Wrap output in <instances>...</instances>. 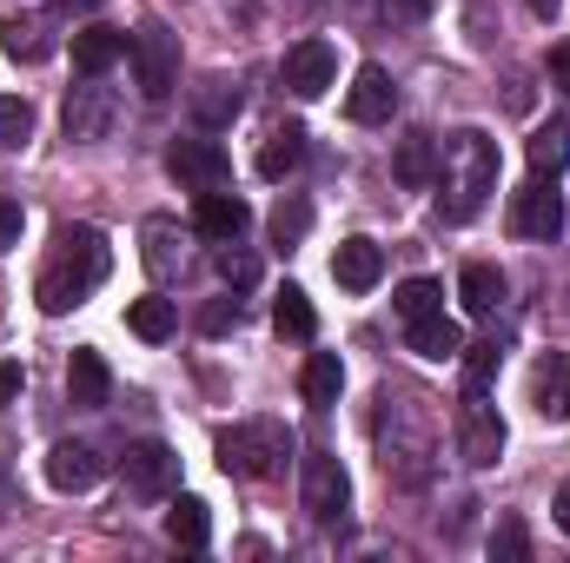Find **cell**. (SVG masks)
Masks as SVG:
<instances>
[{"instance_id": "obj_18", "label": "cell", "mask_w": 570, "mask_h": 563, "mask_svg": "<svg viewBox=\"0 0 570 563\" xmlns=\"http://www.w3.org/2000/svg\"><path fill=\"white\" fill-rule=\"evenodd\" d=\"M107 392H114V378H107V358L100 352H73V365H67V398L80 405V412H100L107 405Z\"/></svg>"}, {"instance_id": "obj_38", "label": "cell", "mask_w": 570, "mask_h": 563, "mask_svg": "<svg viewBox=\"0 0 570 563\" xmlns=\"http://www.w3.org/2000/svg\"><path fill=\"white\" fill-rule=\"evenodd\" d=\"M199 325H206V332H213V338H219V332H233V325H239V298H213V305H206V318H199Z\"/></svg>"}, {"instance_id": "obj_29", "label": "cell", "mask_w": 570, "mask_h": 563, "mask_svg": "<svg viewBox=\"0 0 570 563\" xmlns=\"http://www.w3.org/2000/svg\"><path fill=\"white\" fill-rule=\"evenodd\" d=\"M266 233H273V246H298L312 233V199L305 192H285L279 206H273V219H266Z\"/></svg>"}, {"instance_id": "obj_36", "label": "cell", "mask_w": 570, "mask_h": 563, "mask_svg": "<svg viewBox=\"0 0 570 563\" xmlns=\"http://www.w3.org/2000/svg\"><path fill=\"white\" fill-rule=\"evenodd\" d=\"M219 273H226V285H233V292H246V285L259 279V259H253V253H239V239H226V253H219Z\"/></svg>"}, {"instance_id": "obj_2", "label": "cell", "mask_w": 570, "mask_h": 563, "mask_svg": "<svg viewBox=\"0 0 570 563\" xmlns=\"http://www.w3.org/2000/svg\"><path fill=\"white\" fill-rule=\"evenodd\" d=\"M438 213L451 219V226H464V219H478L484 213V199H491V186H498V146L484 140L478 127H464V134H451V140L438 146Z\"/></svg>"}, {"instance_id": "obj_6", "label": "cell", "mask_w": 570, "mask_h": 563, "mask_svg": "<svg viewBox=\"0 0 570 563\" xmlns=\"http://www.w3.org/2000/svg\"><path fill=\"white\" fill-rule=\"evenodd\" d=\"M345 504H352V477H345V464H338L332 451H312V457H305V511H312L318 524H338Z\"/></svg>"}, {"instance_id": "obj_16", "label": "cell", "mask_w": 570, "mask_h": 563, "mask_svg": "<svg viewBox=\"0 0 570 563\" xmlns=\"http://www.w3.org/2000/svg\"><path fill=\"white\" fill-rule=\"evenodd\" d=\"M0 33H7V53H13L20 67H40V60L60 47V33H53V13H13Z\"/></svg>"}, {"instance_id": "obj_11", "label": "cell", "mask_w": 570, "mask_h": 563, "mask_svg": "<svg viewBox=\"0 0 570 563\" xmlns=\"http://www.w3.org/2000/svg\"><path fill=\"white\" fill-rule=\"evenodd\" d=\"M392 107H399L392 73H385V67H358V73H352V93H345V113H352L358 127H385Z\"/></svg>"}, {"instance_id": "obj_35", "label": "cell", "mask_w": 570, "mask_h": 563, "mask_svg": "<svg viewBox=\"0 0 570 563\" xmlns=\"http://www.w3.org/2000/svg\"><path fill=\"white\" fill-rule=\"evenodd\" d=\"M491 557H498V563L531 557V537H524V524H518V517H504V524L491 531Z\"/></svg>"}, {"instance_id": "obj_5", "label": "cell", "mask_w": 570, "mask_h": 563, "mask_svg": "<svg viewBox=\"0 0 570 563\" xmlns=\"http://www.w3.org/2000/svg\"><path fill=\"white\" fill-rule=\"evenodd\" d=\"M166 172H173L179 186H193V192H219V186L233 179V159H226L219 140H173Z\"/></svg>"}, {"instance_id": "obj_32", "label": "cell", "mask_w": 570, "mask_h": 563, "mask_svg": "<svg viewBox=\"0 0 570 563\" xmlns=\"http://www.w3.org/2000/svg\"><path fill=\"white\" fill-rule=\"evenodd\" d=\"M146 266H153V279H173L186 266V246L173 253V226L166 219H146Z\"/></svg>"}, {"instance_id": "obj_20", "label": "cell", "mask_w": 570, "mask_h": 563, "mask_svg": "<svg viewBox=\"0 0 570 563\" xmlns=\"http://www.w3.org/2000/svg\"><path fill=\"white\" fill-rule=\"evenodd\" d=\"M120 53H127V33H114V27H80V33H73V67H80L87 80H100Z\"/></svg>"}, {"instance_id": "obj_43", "label": "cell", "mask_w": 570, "mask_h": 563, "mask_svg": "<svg viewBox=\"0 0 570 563\" xmlns=\"http://www.w3.org/2000/svg\"><path fill=\"white\" fill-rule=\"evenodd\" d=\"M551 511H558V531H564V537H570V484H564V491H558V504H551Z\"/></svg>"}, {"instance_id": "obj_39", "label": "cell", "mask_w": 570, "mask_h": 563, "mask_svg": "<svg viewBox=\"0 0 570 563\" xmlns=\"http://www.w3.org/2000/svg\"><path fill=\"white\" fill-rule=\"evenodd\" d=\"M20 226H27V213L0 192V253H7V246H20Z\"/></svg>"}, {"instance_id": "obj_25", "label": "cell", "mask_w": 570, "mask_h": 563, "mask_svg": "<svg viewBox=\"0 0 570 563\" xmlns=\"http://www.w3.org/2000/svg\"><path fill=\"white\" fill-rule=\"evenodd\" d=\"M166 537H173L179 551H206V537H213L206 504H199V497H173V511H166Z\"/></svg>"}, {"instance_id": "obj_9", "label": "cell", "mask_w": 570, "mask_h": 563, "mask_svg": "<svg viewBox=\"0 0 570 563\" xmlns=\"http://www.w3.org/2000/svg\"><path fill=\"white\" fill-rule=\"evenodd\" d=\"M100 477H107V457H100L94 444L60 437V444L47 451V484H53V491H67V497H73V491H94Z\"/></svg>"}, {"instance_id": "obj_33", "label": "cell", "mask_w": 570, "mask_h": 563, "mask_svg": "<svg viewBox=\"0 0 570 563\" xmlns=\"http://www.w3.org/2000/svg\"><path fill=\"white\" fill-rule=\"evenodd\" d=\"M127 325H134V338L159 345V338H173V305L166 298H134L127 305Z\"/></svg>"}, {"instance_id": "obj_37", "label": "cell", "mask_w": 570, "mask_h": 563, "mask_svg": "<svg viewBox=\"0 0 570 563\" xmlns=\"http://www.w3.org/2000/svg\"><path fill=\"white\" fill-rule=\"evenodd\" d=\"M431 7L438 0H385V20L392 27H419V20H431Z\"/></svg>"}, {"instance_id": "obj_13", "label": "cell", "mask_w": 570, "mask_h": 563, "mask_svg": "<svg viewBox=\"0 0 570 563\" xmlns=\"http://www.w3.org/2000/svg\"><path fill=\"white\" fill-rule=\"evenodd\" d=\"M531 412L551 424L570 418V352H544L531 372Z\"/></svg>"}, {"instance_id": "obj_23", "label": "cell", "mask_w": 570, "mask_h": 563, "mask_svg": "<svg viewBox=\"0 0 570 563\" xmlns=\"http://www.w3.org/2000/svg\"><path fill=\"white\" fill-rule=\"evenodd\" d=\"M298 385H305V405H318V412L338 405V392H345V358H338V352H312Z\"/></svg>"}, {"instance_id": "obj_3", "label": "cell", "mask_w": 570, "mask_h": 563, "mask_svg": "<svg viewBox=\"0 0 570 563\" xmlns=\"http://www.w3.org/2000/svg\"><path fill=\"white\" fill-rule=\"evenodd\" d=\"M219 471L226 477H279L285 471V451H292V431L273 418H253V424H233L219 431Z\"/></svg>"}, {"instance_id": "obj_17", "label": "cell", "mask_w": 570, "mask_h": 563, "mask_svg": "<svg viewBox=\"0 0 570 563\" xmlns=\"http://www.w3.org/2000/svg\"><path fill=\"white\" fill-rule=\"evenodd\" d=\"M114 127V93L107 87H73L67 100V140H107Z\"/></svg>"}, {"instance_id": "obj_4", "label": "cell", "mask_w": 570, "mask_h": 563, "mask_svg": "<svg viewBox=\"0 0 570 563\" xmlns=\"http://www.w3.org/2000/svg\"><path fill=\"white\" fill-rule=\"evenodd\" d=\"M127 53H134V87H140L146 100H166V93L179 87V33H173L166 20L134 27Z\"/></svg>"}, {"instance_id": "obj_44", "label": "cell", "mask_w": 570, "mask_h": 563, "mask_svg": "<svg viewBox=\"0 0 570 563\" xmlns=\"http://www.w3.org/2000/svg\"><path fill=\"white\" fill-rule=\"evenodd\" d=\"M524 7H531L538 20H558V7H564V0H524Z\"/></svg>"}, {"instance_id": "obj_7", "label": "cell", "mask_w": 570, "mask_h": 563, "mask_svg": "<svg viewBox=\"0 0 570 563\" xmlns=\"http://www.w3.org/2000/svg\"><path fill=\"white\" fill-rule=\"evenodd\" d=\"M511 233H518V239H544V246L564 233V199H558L551 179H531V186L511 199Z\"/></svg>"}, {"instance_id": "obj_34", "label": "cell", "mask_w": 570, "mask_h": 563, "mask_svg": "<svg viewBox=\"0 0 570 563\" xmlns=\"http://www.w3.org/2000/svg\"><path fill=\"white\" fill-rule=\"evenodd\" d=\"M27 134H33V107L20 93H0V152L27 146Z\"/></svg>"}, {"instance_id": "obj_42", "label": "cell", "mask_w": 570, "mask_h": 563, "mask_svg": "<svg viewBox=\"0 0 570 563\" xmlns=\"http://www.w3.org/2000/svg\"><path fill=\"white\" fill-rule=\"evenodd\" d=\"M53 7H60V13H100L107 0H53Z\"/></svg>"}, {"instance_id": "obj_27", "label": "cell", "mask_w": 570, "mask_h": 563, "mask_svg": "<svg viewBox=\"0 0 570 563\" xmlns=\"http://www.w3.org/2000/svg\"><path fill=\"white\" fill-rule=\"evenodd\" d=\"M431 179H438V140H431V134H405V140H399V186L419 192Z\"/></svg>"}, {"instance_id": "obj_12", "label": "cell", "mask_w": 570, "mask_h": 563, "mask_svg": "<svg viewBox=\"0 0 570 563\" xmlns=\"http://www.w3.org/2000/svg\"><path fill=\"white\" fill-rule=\"evenodd\" d=\"M127 484H134L140 497L179 491V451H173V444H134V451H127Z\"/></svg>"}, {"instance_id": "obj_19", "label": "cell", "mask_w": 570, "mask_h": 563, "mask_svg": "<svg viewBox=\"0 0 570 563\" xmlns=\"http://www.w3.org/2000/svg\"><path fill=\"white\" fill-rule=\"evenodd\" d=\"M412 352H419V358H431V365L464 358V325H458V318H444V312L412 318Z\"/></svg>"}, {"instance_id": "obj_14", "label": "cell", "mask_w": 570, "mask_h": 563, "mask_svg": "<svg viewBox=\"0 0 570 563\" xmlns=\"http://www.w3.org/2000/svg\"><path fill=\"white\" fill-rule=\"evenodd\" d=\"M193 226H199L213 246H226V239H239V233L253 226V206H246L239 192H226V186H219V192H199V213H193Z\"/></svg>"}, {"instance_id": "obj_40", "label": "cell", "mask_w": 570, "mask_h": 563, "mask_svg": "<svg viewBox=\"0 0 570 563\" xmlns=\"http://www.w3.org/2000/svg\"><path fill=\"white\" fill-rule=\"evenodd\" d=\"M20 385H27V372H20L13 358H0V412H7L13 398H20Z\"/></svg>"}, {"instance_id": "obj_28", "label": "cell", "mask_w": 570, "mask_h": 563, "mask_svg": "<svg viewBox=\"0 0 570 563\" xmlns=\"http://www.w3.org/2000/svg\"><path fill=\"white\" fill-rule=\"evenodd\" d=\"M273 325H279V338H312L318 332V312H312V298L298 285H279L273 292Z\"/></svg>"}, {"instance_id": "obj_21", "label": "cell", "mask_w": 570, "mask_h": 563, "mask_svg": "<svg viewBox=\"0 0 570 563\" xmlns=\"http://www.w3.org/2000/svg\"><path fill=\"white\" fill-rule=\"evenodd\" d=\"M524 152H531V172H538V179H558V172L570 166V120H564V113H558V120H544V127L531 134Z\"/></svg>"}, {"instance_id": "obj_41", "label": "cell", "mask_w": 570, "mask_h": 563, "mask_svg": "<svg viewBox=\"0 0 570 563\" xmlns=\"http://www.w3.org/2000/svg\"><path fill=\"white\" fill-rule=\"evenodd\" d=\"M551 80L570 93V40H564V47H551Z\"/></svg>"}, {"instance_id": "obj_15", "label": "cell", "mask_w": 570, "mask_h": 563, "mask_svg": "<svg viewBox=\"0 0 570 563\" xmlns=\"http://www.w3.org/2000/svg\"><path fill=\"white\" fill-rule=\"evenodd\" d=\"M332 279L345 285V292H372V285L385 279V246L379 239H345L332 253Z\"/></svg>"}, {"instance_id": "obj_30", "label": "cell", "mask_w": 570, "mask_h": 563, "mask_svg": "<svg viewBox=\"0 0 570 563\" xmlns=\"http://www.w3.org/2000/svg\"><path fill=\"white\" fill-rule=\"evenodd\" d=\"M392 312L412 325V318H431V312H444V285L438 279H405L392 292Z\"/></svg>"}, {"instance_id": "obj_22", "label": "cell", "mask_w": 570, "mask_h": 563, "mask_svg": "<svg viewBox=\"0 0 570 563\" xmlns=\"http://www.w3.org/2000/svg\"><path fill=\"white\" fill-rule=\"evenodd\" d=\"M298 159H305V127H292V120H285V127L266 134V146H259V159H253V166H259V179H273V186H279Z\"/></svg>"}, {"instance_id": "obj_26", "label": "cell", "mask_w": 570, "mask_h": 563, "mask_svg": "<svg viewBox=\"0 0 570 563\" xmlns=\"http://www.w3.org/2000/svg\"><path fill=\"white\" fill-rule=\"evenodd\" d=\"M458 292H464V312H471V318H491V312L504 305V273H498V266H464Z\"/></svg>"}, {"instance_id": "obj_10", "label": "cell", "mask_w": 570, "mask_h": 563, "mask_svg": "<svg viewBox=\"0 0 570 563\" xmlns=\"http://www.w3.org/2000/svg\"><path fill=\"white\" fill-rule=\"evenodd\" d=\"M458 451H464V464H498V451H504V418L484 405V398H464V418H458Z\"/></svg>"}, {"instance_id": "obj_8", "label": "cell", "mask_w": 570, "mask_h": 563, "mask_svg": "<svg viewBox=\"0 0 570 563\" xmlns=\"http://www.w3.org/2000/svg\"><path fill=\"white\" fill-rule=\"evenodd\" d=\"M279 80H285V93H298V100H318V93L338 80V53H332V40H298V47L285 53Z\"/></svg>"}, {"instance_id": "obj_31", "label": "cell", "mask_w": 570, "mask_h": 563, "mask_svg": "<svg viewBox=\"0 0 570 563\" xmlns=\"http://www.w3.org/2000/svg\"><path fill=\"white\" fill-rule=\"evenodd\" d=\"M498 358H504V345H498V338L464 345V398H484V385L498 378Z\"/></svg>"}, {"instance_id": "obj_24", "label": "cell", "mask_w": 570, "mask_h": 563, "mask_svg": "<svg viewBox=\"0 0 570 563\" xmlns=\"http://www.w3.org/2000/svg\"><path fill=\"white\" fill-rule=\"evenodd\" d=\"M239 107H246V100H239V87H233V80H206V87L193 93V113H199V127H206V134L233 127V120H239Z\"/></svg>"}, {"instance_id": "obj_1", "label": "cell", "mask_w": 570, "mask_h": 563, "mask_svg": "<svg viewBox=\"0 0 570 563\" xmlns=\"http://www.w3.org/2000/svg\"><path fill=\"white\" fill-rule=\"evenodd\" d=\"M107 273H114L107 233H100V226H60V233H53V259H47L40 285H33V298H40L47 318H60V312H73L94 285H107Z\"/></svg>"}]
</instances>
